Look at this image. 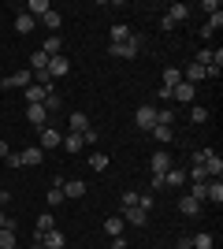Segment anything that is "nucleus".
Listing matches in <instances>:
<instances>
[{
  "label": "nucleus",
  "mask_w": 223,
  "mask_h": 249,
  "mask_svg": "<svg viewBox=\"0 0 223 249\" xmlns=\"http://www.w3.org/2000/svg\"><path fill=\"white\" fill-rule=\"evenodd\" d=\"M108 52H112V56H119V60H134V56L141 52V37H130V41L108 45Z\"/></svg>",
  "instance_id": "f257e3e1"
},
{
  "label": "nucleus",
  "mask_w": 223,
  "mask_h": 249,
  "mask_svg": "<svg viewBox=\"0 0 223 249\" xmlns=\"http://www.w3.org/2000/svg\"><path fill=\"white\" fill-rule=\"evenodd\" d=\"M134 123H138V130H153V126H156V108H153V104H141L138 112H134Z\"/></svg>",
  "instance_id": "f03ea898"
},
{
  "label": "nucleus",
  "mask_w": 223,
  "mask_h": 249,
  "mask_svg": "<svg viewBox=\"0 0 223 249\" xmlns=\"http://www.w3.org/2000/svg\"><path fill=\"white\" fill-rule=\"evenodd\" d=\"M34 82V71H15V74H8V78H4V89H26V86Z\"/></svg>",
  "instance_id": "7ed1b4c3"
},
{
  "label": "nucleus",
  "mask_w": 223,
  "mask_h": 249,
  "mask_svg": "<svg viewBox=\"0 0 223 249\" xmlns=\"http://www.w3.org/2000/svg\"><path fill=\"white\" fill-rule=\"evenodd\" d=\"M60 142H64V134H60L52 123L41 126V153H49V149H60Z\"/></svg>",
  "instance_id": "20e7f679"
},
{
  "label": "nucleus",
  "mask_w": 223,
  "mask_h": 249,
  "mask_svg": "<svg viewBox=\"0 0 223 249\" xmlns=\"http://www.w3.org/2000/svg\"><path fill=\"white\" fill-rule=\"evenodd\" d=\"M201 78H208V67H205V63H186V71H182V82H190V86H197L201 82Z\"/></svg>",
  "instance_id": "39448f33"
},
{
  "label": "nucleus",
  "mask_w": 223,
  "mask_h": 249,
  "mask_svg": "<svg viewBox=\"0 0 223 249\" xmlns=\"http://www.w3.org/2000/svg\"><path fill=\"white\" fill-rule=\"evenodd\" d=\"M26 119L41 130V126H49V119H52V115L45 112V104H26Z\"/></svg>",
  "instance_id": "423d86ee"
},
{
  "label": "nucleus",
  "mask_w": 223,
  "mask_h": 249,
  "mask_svg": "<svg viewBox=\"0 0 223 249\" xmlns=\"http://www.w3.org/2000/svg\"><path fill=\"white\" fill-rule=\"evenodd\" d=\"M49 74H52V78H67V74H71V60H67L64 52L49 60Z\"/></svg>",
  "instance_id": "0eeeda50"
},
{
  "label": "nucleus",
  "mask_w": 223,
  "mask_h": 249,
  "mask_svg": "<svg viewBox=\"0 0 223 249\" xmlns=\"http://www.w3.org/2000/svg\"><path fill=\"white\" fill-rule=\"evenodd\" d=\"M123 223H130V227H145V223H149V212H145V208H138V205H134V208H123Z\"/></svg>",
  "instance_id": "6e6552de"
},
{
  "label": "nucleus",
  "mask_w": 223,
  "mask_h": 249,
  "mask_svg": "<svg viewBox=\"0 0 223 249\" xmlns=\"http://www.w3.org/2000/svg\"><path fill=\"white\" fill-rule=\"evenodd\" d=\"M82 130H89V115L86 112H71L67 115V134H82Z\"/></svg>",
  "instance_id": "1a4fd4ad"
},
{
  "label": "nucleus",
  "mask_w": 223,
  "mask_h": 249,
  "mask_svg": "<svg viewBox=\"0 0 223 249\" xmlns=\"http://www.w3.org/2000/svg\"><path fill=\"white\" fill-rule=\"evenodd\" d=\"M205 201L223 205V178H208V182H205Z\"/></svg>",
  "instance_id": "9d476101"
},
{
  "label": "nucleus",
  "mask_w": 223,
  "mask_h": 249,
  "mask_svg": "<svg viewBox=\"0 0 223 249\" xmlns=\"http://www.w3.org/2000/svg\"><path fill=\"white\" fill-rule=\"evenodd\" d=\"M52 93H56V89H52ZM22 97H26V104H45L49 89H45V86H37V82H30L26 89H22Z\"/></svg>",
  "instance_id": "9b49d317"
},
{
  "label": "nucleus",
  "mask_w": 223,
  "mask_h": 249,
  "mask_svg": "<svg viewBox=\"0 0 223 249\" xmlns=\"http://www.w3.org/2000/svg\"><path fill=\"white\" fill-rule=\"evenodd\" d=\"M171 164H175V160H171L168 149H156V153H153V175H164Z\"/></svg>",
  "instance_id": "f8f14e48"
},
{
  "label": "nucleus",
  "mask_w": 223,
  "mask_h": 249,
  "mask_svg": "<svg viewBox=\"0 0 223 249\" xmlns=\"http://www.w3.org/2000/svg\"><path fill=\"white\" fill-rule=\"evenodd\" d=\"M164 186H175V190H179V186H186V171L171 164L168 171H164Z\"/></svg>",
  "instance_id": "ddd939ff"
},
{
  "label": "nucleus",
  "mask_w": 223,
  "mask_h": 249,
  "mask_svg": "<svg viewBox=\"0 0 223 249\" xmlns=\"http://www.w3.org/2000/svg\"><path fill=\"white\" fill-rule=\"evenodd\" d=\"M179 212H182V216H201V201H197V197H190V194H182V201H179Z\"/></svg>",
  "instance_id": "4468645a"
},
{
  "label": "nucleus",
  "mask_w": 223,
  "mask_h": 249,
  "mask_svg": "<svg viewBox=\"0 0 223 249\" xmlns=\"http://www.w3.org/2000/svg\"><path fill=\"white\" fill-rule=\"evenodd\" d=\"M205 175H208V178H220V175H223V160H220V153H216V149L208 153V160H205Z\"/></svg>",
  "instance_id": "2eb2a0df"
},
{
  "label": "nucleus",
  "mask_w": 223,
  "mask_h": 249,
  "mask_svg": "<svg viewBox=\"0 0 223 249\" xmlns=\"http://www.w3.org/2000/svg\"><path fill=\"white\" fill-rule=\"evenodd\" d=\"M164 15H168V19L175 22V26H179V22H186V19H190V4H171V8L164 11Z\"/></svg>",
  "instance_id": "dca6fc26"
},
{
  "label": "nucleus",
  "mask_w": 223,
  "mask_h": 249,
  "mask_svg": "<svg viewBox=\"0 0 223 249\" xmlns=\"http://www.w3.org/2000/svg\"><path fill=\"white\" fill-rule=\"evenodd\" d=\"M41 52L45 56H60V52H64V37H60V34H49L45 45H41Z\"/></svg>",
  "instance_id": "f3484780"
},
{
  "label": "nucleus",
  "mask_w": 223,
  "mask_h": 249,
  "mask_svg": "<svg viewBox=\"0 0 223 249\" xmlns=\"http://www.w3.org/2000/svg\"><path fill=\"white\" fill-rule=\"evenodd\" d=\"M193 97H197V89H193L190 82H179L175 89H171V101H186V104H190Z\"/></svg>",
  "instance_id": "a211bd4d"
},
{
  "label": "nucleus",
  "mask_w": 223,
  "mask_h": 249,
  "mask_svg": "<svg viewBox=\"0 0 223 249\" xmlns=\"http://www.w3.org/2000/svg\"><path fill=\"white\" fill-rule=\"evenodd\" d=\"M104 231L112 234V238H123V231H127V223H123V216H108L104 219Z\"/></svg>",
  "instance_id": "6ab92c4d"
},
{
  "label": "nucleus",
  "mask_w": 223,
  "mask_h": 249,
  "mask_svg": "<svg viewBox=\"0 0 223 249\" xmlns=\"http://www.w3.org/2000/svg\"><path fill=\"white\" fill-rule=\"evenodd\" d=\"M60 190H64V197H86V190H89V186H86L82 178H71V182L60 186Z\"/></svg>",
  "instance_id": "aec40b11"
},
{
  "label": "nucleus",
  "mask_w": 223,
  "mask_h": 249,
  "mask_svg": "<svg viewBox=\"0 0 223 249\" xmlns=\"http://www.w3.org/2000/svg\"><path fill=\"white\" fill-rule=\"evenodd\" d=\"M19 160H22V164H41L45 153H41V145H30V149H22V153H19Z\"/></svg>",
  "instance_id": "412c9836"
},
{
  "label": "nucleus",
  "mask_w": 223,
  "mask_h": 249,
  "mask_svg": "<svg viewBox=\"0 0 223 249\" xmlns=\"http://www.w3.org/2000/svg\"><path fill=\"white\" fill-rule=\"evenodd\" d=\"M34 26H37V19H34V15H26V11H19V15H15V30H19V34H30Z\"/></svg>",
  "instance_id": "4be33fe9"
},
{
  "label": "nucleus",
  "mask_w": 223,
  "mask_h": 249,
  "mask_svg": "<svg viewBox=\"0 0 223 249\" xmlns=\"http://www.w3.org/2000/svg\"><path fill=\"white\" fill-rule=\"evenodd\" d=\"M179 82H182V67H164V82H160V86H168V89H175Z\"/></svg>",
  "instance_id": "5701e85b"
},
{
  "label": "nucleus",
  "mask_w": 223,
  "mask_h": 249,
  "mask_svg": "<svg viewBox=\"0 0 223 249\" xmlns=\"http://www.w3.org/2000/svg\"><path fill=\"white\" fill-rule=\"evenodd\" d=\"M216 246V238L208 234V231H201V234H193L190 238V249H212Z\"/></svg>",
  "instance_id": "b1692460"
},
{
  "label": "nucleus",
  "mask_w": 223,
  "mask_h": 249,
  "mask_svg": "<svg viewBox=\"0 0 223 249\" xmlns=\"http://www.w3.org/2000/svg\"><path fill=\"white\" fill-rule=\"evenodd\" d=\"M45 11H52V4H49V0H30V4H26V15H34V19H41Z\"/></svg>",
  "instance_id": "393cba45"
},
{
  "label": "nucleus",
  "mask_w": 223,
  "mask_h": 249,
  "mask_svg": "<svg viewBox=\"0 0 223 249\" xmlns=\"http://www.w3.org/2000/svg\"><path fill=\"white\" fill-rule=\"evenodd\" d=\"M130 37H134V34H130V26H127V22H116V26H112V45L130 41Z\"/></svg>",
  "instance_id": "a878e982"
},
{
  "label": "nucleus",
  "mask_w": 223,
  "mask_h": 249,
  "mask_svg": "<svg viewBox=\"0 0 223 249\" xmlns=\"http://www.w3.org/2000/svg\"><path fill=\"white\" fill-rule=\"evenodd\" d=\"M52 227H56V216H52V212H45V216H37V227H34V234H49Z\"/></svg>",
  "instance_id": "bb28decb"
},
{
  "label": "nucleus",
  "mask_w": 223,
  "mask_h": 249,
  "mask_svg": "<svg viewBox=\"0 0 223 249\" xmlns=\"http://www.w3.org/2000/svg\"><path fill=\"white\" fill-rule=\"evenodd\" d=\"M60 145H64L67 153H82L86 142H82V134H64V142H60Z\"/></svg>",
  "instance_id": "cd10ccee"
},
{
  "label": "nucleus",
  "mask_w": 223,
  "mask_h": 249,
  "mask_svg": "<svg viewBox=\"0 0 223 249\" xmlns=\"http://www.w3.org/2000/svg\"><path fill=\"white\" fill-rule=\"evenodd\" d=\"M49 60H52V56H45L41 49H34V56H30V67H34V71H49Z\"/></svg>",
  "instance_id": "c85d7f7f"
},
{
  "label": "nucleus",
  "mask_w": 223,
  "mask_h": 249,
  "mask_svg": "<svg viewBox=\"0 0 223 249\" xmlns=\"http://www.w3.org/2000/svg\"><path fill=\"white\" fill-rule=\"evenodd\" d=\"M149 134H153V138H156V142H160V145H168V142H171V138H175V130H171V126H153V130H149Z\"/></svg>",
  "instance_id": "c756f323"
},
{
  "label": "nucleus",
  "mask_w": 223,
  "mask_h": 249,
  "mask_svg": "<svg viewBox=\"0 0 223 249\" xmlns=\"http://www.w3.org/2000/svg\"><path fill=\"white\" fill-rule=\"evenodd\" d=\"M41 22H45V26H49V30L56 34V30H60V22H64V15H60V11L52 8V11H45V15H41Z\"/></svg>",
  "instance_id": "7c9ffc66"
},
{
  "label": "nucleus",
  "mask_w": 223,
  "mask_h": 249,
  "mask_svg": "<svg viewBox=\"0 0 223 249\" xmlns=\"http://www.w3.org/2000/svg\"><path fill=\"white\" fill-rule=\"evenodd\" d=\"M190 123H193V126H205V123H208V108H201V104H197V108H190Z\"/></svg>",
  "instance_id": "2f4dec72"
},
{
  "label": "nucleus",
  "mask_w": 223,
  "mask_h": 249,
  "mask_svg": "<svg viewBox=\"0 0 223 249\" xmlns=\"http://www.w3.org/2000/svg\"><path fill=\"white\" fill-rule=\"evenodd\" d=\"M156 123L160 126H171V123H175V108H156Z\"/></svg>",
  "instance_id": "473e14b6"
},
{
  "label": "nucleus",
  "mask_w": 223,
  "mask_h": 249,
  "mask_svg": "<svg viewBox=\"0 0 223 249\" xmlns=\"http://www.w3.org/2000/svg\"><path fill=\"white\" fill-rule=\"evenodd\" d=\"M15 242H19V238H15V231H8V227L0 231V249H15Z\"/></svg>",
  "instance_id": "72a5a7b5"
},
{
  "label": "nucleus",
  "mask_w": 223,
  "mask_h": 249,
  "mask_svg": "<svg viewBox=\"0 0 223 249\" xmlns=\"http://www.w3.org/2000/svg\"><path fill=\"white\" fill-rule=\"evenodd\" d=\"M86 164L93 167V171H104V167H108V156H104V153H93L89 160H86Z\"/></svg>",
  "instance_id": "f704fd0d"
},
{
  "label": "nucleus",
  "mask_w": 223,
  "mask_h": 249,
  "mask_svg": "<svg viewBox=\"0 0 223 249\" xmlns=\"http://www.w3.org/2000/svg\"><path fill=\"white\" fill-rule=\"evenodd\" d=\"M60 186H64V182H56V186L49 190V205H64V201H67V197H64V190H60Z\"/></svg>",
  "instance_id": "c9c22d12"
},
{
  "label": "nucleus",
  "mask_w": 223,
  "mask_h": 249,
  "mask_svg": "<svg viewBox=\"0 0 223 249\" xmlns=\"http://www.w3.org/2000/svg\"><path fill=\"white\" fill-rule=\"evenodd\" d=\"M45 112H49V115L60 112V93H49V97H45Z\"/></svg>",
  "instance_id": "e433bc0d"
},
{
  "label": "nucleus",
  "mask_w": 223,
  "mask_h": 249,
  "mask_svg": "<svg viewBox=\"0 0 223 249\" xmlns=\"http://www.w3.org/2000/svg\"><path fill=\"white\" fill-rule=\"evenodd\" d=\"M190 178H193V182H208V175H205L201 164H190Z\"/></svg>",
  "instance_id": "4c0bfd02"
},
{
  "label": "nucleus",
  "mask_w": 223,
  "mask_h": 249,
  "mask_svg": "<svg viewBox=\"0 0 223 249\" xmlns=\"http://www.w3.org/2000/svg\"><path fill=\"white\" fill-rule=\"evenodd\" d=\"M153 205H156V194H138V208H145V212H149Z\"/></svg>",
  "instance_id": "58836bf2"
},
{
  "label": "nucleus",
  "mask_w": 223,
  "mask_h": 249,
  "mask_svg": "<svg viewBox=\"0 0 223 249\" xmlns=\"http://www.w3.org/2000/svg\"><path fill=\"white\" fill-rule=\"evenodd\" d=\"M138 205V194H134V190H127V194H123V208H134Z\"/></svg>",
  "instance_id": "ea45409f"
},
{
  "label": "nucleus",
  "mask_w": 223,
  "mask_h": 249,
  "mask_svg": "<svg viewBox=\"0 0 223 249\" xmlns=\"http://www.w3.org/2000/svg\"><path fill=\"white\" fill-rule=\"evenodd\" d=\"M4 227H8V231H15V219H8V212L0 208V231H4Z\"/></svg>",
  "instance_id": "a19ab883"
},
{
  "label": "nucleus",
  "mask_w": 223,
  "mask_h": 249,
  "mask_svg": "<svg viewBox=\"0 0 223 249\" xmlns=\"http://www.w3.org/2000/svg\"><path fill=\"white\" fill-rule=\"evenodd\" d=\"M4 164H8V167H22V160H19V153H8V156H4Z\"/></svg>",
  "instance_id": "79ce46f5"
},
{
  "label": "nucleus",
  "mask_w": 223,
  "mask_h": 249,
  "mask_svg": "<svg viewBox=\"0 0 223 249\" xmlns=\"http://www.w3.org/2000/svg\"><path fill=\"white\" fill-rule=\"evenodd\" d=\"M82 142H86V145H93V142H97V130H93V126H89V130H82Z\"/></svg>",
  "instance_id": "37998d69"
},
{
  "label": "nucleus",
  "mask_w": 223,
  "mask_h": 249,
  "mask_svg": "<svg viewBox=\"0 0 223 249\" xmlns=\"http://www.w3.org/2000/svg\"><path fill=\"white\" fill-rule=\"evenodd\" d=\"M8 201H11V194H8V190H0V208L8 205Z\"/></svg>",
  "instance_id": "c03bdc74"
},
{
  "label": "nucleus",
  "mask_w": 223,
  "mask_h": 249,
  "mask_svg": "<svg viewBox=\"0 0 223 249\" xmlns=\"http://www.w3.org/2000/svg\"><path fill=\"white\" fill-rule=\"evenodd\" d=\"M8 153H11V149H8V142H0V160H4Z\"/></svg>",
  "instance_id": "a18cd8bd"
}]
</instances>
